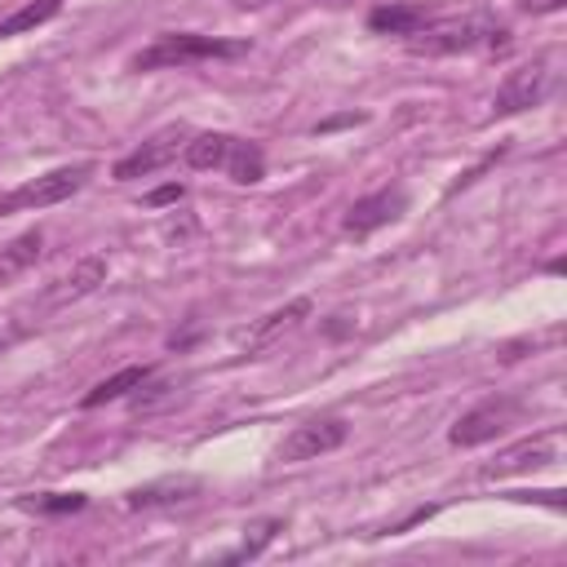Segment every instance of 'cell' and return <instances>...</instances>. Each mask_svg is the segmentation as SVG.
<instances>
[{"label": "cell", "instance_id": "obj_1", "mask_svg": "<svg viewBox=\"0 0 567 567\" xmlns=\"http://www.w3.org/2000/svg\"><path fill=\"white\" fill-rule=\"evenodd\" d=\"M505 53L509 49V27H501L487 13H456V18H430L416 35H408L412 58H447V53Z\"/></svg>", "mask_w": 567, "mask_h": 567}, {"label": "cell", "instance_id": "obj_2", "mask_svg": "<svg viewBox=\"0 0 567 567\" xmlns=\"http://www.w3.org/2000/svg\"><path fill=\"white\" fill-rule=\"evenodd\" d=\"M248 49H252L248 40L199 35V31H164L128 58V71H164V66H190V62H213V58H244Z\"/></svg>", "mask_w": 567, "mask_h": 567}, {"label": "cell", "instance_id": "obj_3", "mask_svg": "<svg viewBox=\"0 0 567 567\" xmlns=\"http://www.w3.org/2000/svg\"><path fill=\"white\" fill-rule=\"evenodd\" d=\"M89 177H93V164H89V159L66 164V168H53V173H40V177L22 182L18 190H9V195L0 199V217H9V213H31V208H49V204H62V199H71Z\"/></svg>", "mask_w": 567, "mask_h": 567}, {"label": "cell", "instance_id": "obj_4", "mask_svg": "<svg viewBox=\"0 0 567 567\" xmlns=\"http://www.w3.org/2000/svg\"><path fill=\"white\" fill-rule=\"evenodd\" d=\"M346 434H350V425H346L341 416H310V421H301V425L288 430V439L275 447V461H279V465L319 461V456L337 452V447L346 443Z\"/></svg>", "mask_w": 567, "mask_h": 567}, {"label": "cell", "instance_id": "obj_5", "mask_svg": "<svg viewBox=\"0 0 567 567\" xmlns=\"http://www.w3.org/2000/svg\"><path fill=\"white\" fill-rule=\"evenodd\" d=\"M518 416V399L509 394H496V399H483L478 408H470L465 416H456V425L447 430V443L452 447H478V443H492L496 434H505Z\"/></svg>", "mask_w": 567, "mask_h": 567}, {"label": "cell", "instance_id": "obj_6", "mask_svg": "<svg viewBox=\"0 0 567 567\" xmlns=\"http://www.w3.org/2000/svg\"><path fill=\"white\" fill-rule=\"evenodd\" d=\"M549 80H554V71H549L545 58L514 66V71L501 80L496 97H492V115H518V111H527V106H540L545 93H549Z\"/></svg>", "mask_w": 567, "mask_h": 567}, {"label": "cell", "instance_id": "obj_7", "mask_svg": "<svg viewBox=\"0 0 567 567\" xmlns=\"http://www.w3.org/2000/svg\"><path fill=\"white\" fill-rule=\"evenodd\" d=\"M182 146H186V128L182 124H168V128H159L155 137H146L142 146H133L124 159H115V168H111V177L115 182H133V177H151V173H159V168H168L177 155H182Z\"/></svg>", "mask_w": 567, "mask_h": 567}, {"label": "cell", "instance_id": "obj_8", "mask_svg": "<svg viewBox=\"0 0 567 567\" xmlns=\"http://www.w3.org/2000/svg\"><path fill=\"white\" fill-rule=\"evenodd\" d=\"M403 213H408V190H403V186H381V190H372V195H363V199H354V204L346 208L341 230L354 235V239H368L372 230L399 221Z\"/></svg>", "mask_w": 567, "mask_h": 567}, {"label": "cell", "instance_id": "obj_9", "mask_svg": "<svg viewBox=\"0 0 567 567\" xmlns=\"http://www.w3.org/2000/svg\"><path fill=\"white\" fill-rule=\"evenodd\" d=\"M558 456V439L554 430L536 434V439H523L514 447H505L492 465H483V478H505V474H518V470H536V465H549Z\"/></svg>", "mask_w": 567, "mask_h": 567}, {"label": "cell", "instance_id": "obj_10", "mask_svg": "<svg viewBox=\"0 0 567 567\" xmlns=\"http://www.w3.org/2000/svg\"><path fill=\"white\" fill-rule=\"evenodd\" d=\"M106 284V257H80L62 279H53V288L44 292V306H71V301H80V297H89V292H97Z\"/></svg>", "mask_w": 567, "mask_h": 567}, {"label": "cell", "instance_id": "obj_11", "mask_svg": "<svg viewBox=\"0 0 567 567\" xmlns=\"http://www.w3.org/2000/svg\"><path fill=\"white\" fill-rule=\"evenodd\" d=\"M430 18H434V9L421 4V0H390V4H377L368 13V31H377V35H416Z\"/></svg>", "mask_w": 567, "mask_h": 567}, {"label": "cell", "instance_id": "obj_12", "mask_svg": "<svg viewBox=\"0 0 567 567\" xmlns=\"http://www.w3.org/2000/svg\"><path fill=\"white\" fill-rule=\"evenodd\" d=\"M310 310H315V301H310V297H292V301H284L279 310L261 315V319L244 332V350H261V346H266V341H275L279 332H288V328H297L301 319H310Z\"/></svg>", "mask_w": 567, "mask_h": 567}, {"label": "cell", "instance_id": "obj_13", "mask_svg": "<svg viewBox=\"0 0 567 567\" xmlns=\"http://www.w3.org/2000/svg\"><path fill=\"white\" fill-rule=\"evenodd\" d=\"M199 492V478L195 474H168V478H155V483H142L124 496L128 509H151V505H173V501H190Z\"/></svg>", "mask_w": 567, "mask_h": 567}, {"label": "cell", "instance_id": "obj_14", "mask_svg": "<svg viewBox=\"0 0 567 567\" xmlns=\"http://www.w3.org/2000/svg\"><path fill=\"white\" fill-rule=\"evenodd\" d=\"M146 377H155V368H146V363H128V368H120L115 377H106V381H97L84 399H80V408H102V403H115V399H128Z\"/></svg>", "mask_w": 567, "mask_h": 567}, {"label": "cell", "instance_id": "obj_15", "mask_svg": "<svg viewBox=\"0 0 567 567\" xmlns=\"http://www.w3.org/2000/svg\"><path fill=\"white\" fill-rule=\"evenodd\" d=\"M226 177L239 182V186H252L266 177V155L257 142H244V137H230V151H226Z\"/></svg>", "mask_w": 567, "mask_h": 567}, {"label": "cell", "instance_id": "obj_16", "mask_svg": "<svg viewBox=\"0 0 567 567\" xmlns=\"http://www.w3.org/2000/svg\"><path fill=\"white\" fill-rule=\"evenodd\" d=\"M226 151H230V133H195V137H186L182 159H186V168L204 173V168H221Z\"/></svg>", "mask_w": 567, "mask_h": 567}, {"label": "cell", "instance_id": "obj_17", "mask_svg": "<svg viewBox=\"0 0 567 567\" xmlns=\"http://www.w3.org/2000/svg\"><path fill=\"white\" fill-rule=\"evenodd\" d=\"M58 13H62V0H31V4L13 9L9 18H0V40H9V35H27V31L53 22Z\"/></svg>", "mask_w": 567, "mask_h": 567}, {"label": "cell", "instance_id": "obj_18", "mask_svg": "<svg viewBox=\"0 0 567 567\" xmlns=\"http://www.w3.org/2000/svg\"><path fill=\"white\" fill-rule=\"evenodd\" d=\"M40 248H44V235H40V226H31V230H22L18 239H9V248L0 252V279H13V275H22L35 257H40Z\"/></svg>", "mask_w": 567, "mask_h": 567}, {"label": "cell", "instance_id": "obj_19", "mask_svg": "<svg viewBox=\"0 0 567 567\" xmlns=\"http://www.w3.org/2000/svg\"><path fill=\"white\" fill-rule=\"evenodd\" d=\"M18 505L31 514H75L89 505V496L84 492H40V496H22Z\"/></svg>", "mask_w": 567, "mask_h": 567}, {"label": "cell", "instance_id": "obj_20", "mask_svg": "<svg viewBox=\"0 0 567 567\" xmlns=\"http://www.w3.org/2000/svg\"><path fill=\"white\" fill-rule=\"evenodd\" d=\"M284 532V523L279 518H261V523H252V527H244V545L239 549H230L226 554V563H244V558H257L275 536Z\"/></svg>", "mask_w": 567, "mask_h": 567}, {"label": "cell", "instance_id": "obj_21", "mask_svg": "<svg viewBox=\"0 0 567 567\" xmlns=\"http://www.w3.org/2000/svg\"><path fill=\"white\" fill-rule=\"evenodd\" d=\"M368 115L363 111H341V115H328V120H319L315 124V133H332V128H350V124H363Z\"/></svg>", "mask_w": 567, "mask_h": 567}, {"label": "cell", "instance_id": "obj_22", "mask_svg": "<svg viewBox=\"0 0 567 567\" xmlns=\"http://www.w3.org/2000/svg\"><path fill=\"white\" fill-rule=\"evenodd\" d=\"M182 195H186V186H177V182H168V186H159V190H151V195H146V204H151V208H159V204H177Z\"/></svg>", "mask_w": 567, "mask_h": 567}, {"label": "cell", "instance_id": "obj_23", "mask_svg": "<svg viewBox=\"0 0 567 567\" xmlns=\"http://www.w3.org/2000/svg\"><path fill=\"white\" fill-rule=\"evenodd\" d=\"M527 13H554V9H563V0H518Z\"/></svg>", "mask_w": 567, "mask_h": 567}, {"label": "cell", "instance_id": "obj_24", "mask_svg": "<svg viewBox=\"0 0 567 567\" xmlns=\"http://www.w3.org/2000/svg\"><path fill=\"white\" fill-rule=\"evenodd\" d=\"M323 4H332V9H341V4H350V0H323Z\"/></svg>", "mask_w": 567, "mask_h": 567}]
</instances>
